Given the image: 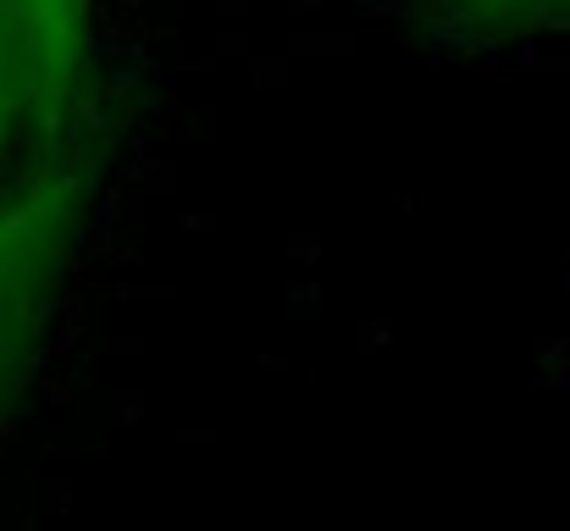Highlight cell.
<instances>
[{"label":"cell","mask_w":570,"mask_h":531,"mask_svg":"<svg viewBox=\"0 0 570 531\" xmlns=\"http://www.w3.org/2000/svg\"><path fill=\"white\" fill-rule=\"evenodd\" d=\"M89 39V0H0V139L50 117Z\"/></svg>","instance_id":"obj_2"},{"label":"cell","mask_w":570,"mask_h":531,"mask_svg":"<svg viewBox=\"0 0 570 531\" xmlns=\"http://www.w3.org/2000/svg\"><path fill=\"white\" fill-rule=\"evenodd\" d=\"M72 238V183H28L0 199V387L22 365Z\"/></svg>","instance_id":"obj_1"},{"label":"cell","mask_w":570,"mask_h":531,"mask_svg":"<svg viewBox=\"0 0 570 531\" xmlns=\"http://www.w3.org/2000/svg\"><path fill=\"white\" fill-rule=\"evenodd\" d=\"M493 11H504L510 22H560L570 17V0H493Z\"/></svg>","instance_id":"obj_3"}]
</instances>
